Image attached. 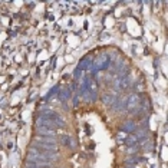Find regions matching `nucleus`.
Wrapping results in <instances>:
<instances>
[{"mask_svg":"<svg viewBox=\"0 0 168 168\" xmlns=\"http://www.w3.org/2000/svg\"><path fill=\"white\" fill-rule=\"evenodd\" d=\"M33 148L39 149V151H46V152H59V148L56 144H42V142H36L34 141Z\"/></svg>","mask_w":168,"mask_h":168,"instance_id":"obj_1","label":"nucleus"},{"mask_svg":"<svg viewBox=\"0 0 168 168\" xmlns=\"http://www.w3.org/2000/svg\"><path fill=\"white\" fill-rule=\"evenodd\" d=\"M129 111H134L135 108H139L141 106V98H139V95H136V93H132V95H129V98H128V102H126V105H125Z\"/></svg>","mask_w":168,"mask_h":168,"instance_id":"obj_2","label":"nucleus"},{"mask_svg":"<svg viewBox=\"0 0 168 168\" xmlns=\"http://www.w3.org/2000/svg\"><path fill=\"white\" fill-rule=\"evenodd\" d=\"M121 131L125 132V134H131V132H135L136 131V122L135 121H125L121 126Z\"/></svg>","mask_w":168,"mask_h":168,"instance_id":"obj_3","label":"nucleus"},{"mask_svg":"<svg viewBox=\"0 0 168 168\" xmlns=\"http://www.w3.org/2000/svg\"><path fill=\"white\" fill-rule=\"evenodd\" d=\"M36 126H45V128L56 129V121H53V119H42V118H37V119H36Z\"/></svg>","mask_w":168,"mask_h":168,"instance_id":"obj_4","label":"nucleus"},{"mask_svg":"<svg viewBox=\"0 0 168 168\" xmlns=\"http://www.w3.org/2000/svg\"><path fill=\"white\" fill-rule=\"evenodd\" d=\"M36 132H37V135H40V136H55L56 129L45 128V126H36Z\"/></svg>","mask_w":168,"mask_h":168,"instance_id":"obj_5","label":"nucleus"},{"mask_svg":"<svg viewBox=\"0 0 168 168\" xmlns=\"http://www.w3.org/2000/svg\"><path fill=\"white\" fill-rule=\"evenodd\" d=\"M36 142H42V144H56V138L55 136H36Z\"/></svg>","mask_w":168,"mask_h":168,"instance_id":"obj_6","label":"nucleus"},{"mask_svg":"<svg viewBox=\"0 0 168 168\" xmlns=\"http://www.w3.org/2000/svg\"><path fill=\"white\" fill-rule=\"evenodd\" d=\"M57 96H59V99H60L62 102L67 101V99L70 98V89H69V88H63L62 90L57 92Z\"/></svg>","mask_w":168,"mask_h":168,"instance_id":"obj_7","label":"nucleus"},{"mask_svg":"<svg viewBox=\"0 0 168 168\" xmlns=\"http://www.w3.org/2000/svg\"><path fill=\"white\" fill-rule=\"evenodd\" d=\"M146 135H148V132H146L145 128H141V129H136V131H135V138H136V139H142V141H144V139L148 138Z\"/></svg>","mask_w":168,"mask_h":168,"instance_id":"obj_8","label":"nucleus"},{"mask_svg":"<svg viewBox=\"0 0 168 168\" xmlns=\"http://www.w3.org/2000/svg\"><path fill=\"white\" fill-rule=\"evenodd\" d=\"M115 85H116L119 89H123V88H126V86H128V79L125 78V76H121L119 79H116Z\"/></svg>","mask_w":168,"mask_h":168,"instance_id":"obj_9","label":"nucleus"},{"mask_svg":"<svg viewBox=\"0 0 168 168\" xmlns=\"http://www.w3.org/2000/svg\"><path fill=\"white\" fill-rule=\"evenodd\" d=\"M62 144H63V145L70 146V148L75 146V142L72 141V136H69V135H63V136H62Z\"/></svg>","mask_w":168,"mask_h":168,"instance_id":"obj_10","label":"nucleus"},{"mask_svg":"<svg viewBox=\"0 0 168 168\" xmlns=\"http://www.w3.org/2000/svg\"><path fill=\"white\" fill-rule=\"evenodd\" d=\"M102 101H103V103H106V105H113V102H115V96H112V95H109V93H106V95H103L102 96Z\"/></svg>","mask_w":168,"mask_h":168,"instance_id":"obj_11","label":"nucleus"},{"mask_svg":"<svg viewBox=\"0 0 168 168\" xmlns=\"http://www.w3.org/2000/svg\"><path fill=\"white\" fill-rule=\"evenodd\" d=\"M136 138H135V135H129V136H126V139H125V142L123 144H126V145H129V146H134L136 145Z\"/></svg>","mask_w":168,"mask_h":168,"instance_id":"obj_12","label":"nucleus"},{"mask_svg":"<svg viewBox=\"0 0 168 168\" xmlns=\"http://www.w3.org/2000/svg\"><path fill=\"white\" fill-rule=\"evenodd\" d=\"M125 139H126V134L122 132V131L116 135V141H118V142H125Z\"/></svg>","mask_w":168,"mask_h":168,"instance_id":"obj_13","label":"nucleus"}]
</instances>
